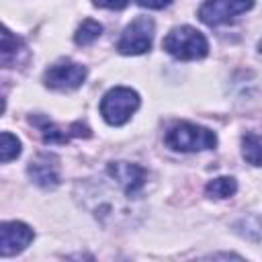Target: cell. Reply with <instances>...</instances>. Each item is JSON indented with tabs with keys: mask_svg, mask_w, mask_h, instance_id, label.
Listing matches in <instances>:
<instances>
[{
	"mask_svg": "<svg viewBox=\"0 0 262 262\" xmlns=\"http://www.w3.org/2000/svg\"><path fill=\"white\" fill-rule=\"evenodd\" d=\"M100 35H102V25L94 18H84L82 25L78 27V31L74 33V41H76V45L84 47V45L94 43Z\"/></svg>",
	"mask_w": 262,
	"mask_h": 262,
	"instance_id": "5bb4252c",
	"label": "cell"
},
{
	"mask_svg": "<svg viewBox=\"0 0 262 262\" xmlns=\"http://www.w3.org/2000/svg\"><path fill=\"white\" fill-rule=\"evenodd\" d=\"M258 47H260V51H262V41H260V43H258Z\"/></svg>",
	"mask_w": 262,
	"mask_h": 262,
	"instance_id": "ac0fdd59",
	"label": "cell"
},
{
	"mask_svg": "<svg viewBox=\"0 0 262 262\" xmlns=\"http://www.w3.org/2000/svg\"><path fill=\"white\" fill-rule=\"evenodd\" d=\"M135 2L143 8H154V10H160V8H166L168 4H172V0H135Z\"/></svg>",
	"mask_w": 262,
	"mask_h": 262,
	"instance_id": "e0dca14e",
	"label": "cell"
},
{
	"mask_svg": "<svg viewBox=\"0 0 262 262\" xmlns=\"http://www.w3.org/2000/svg\"><path fill=\"white\" fill-rule=\"evenodd\" d=\"M94 6H100V8H111V10H121L129 4V0H92Z\"/></svg>",
	"mask_w": 262,
	"mask_h": 262,
	"instance_id": "2e32d148",
	"label": "cell"
},
{
	"mask_svg": "<svg viewBox=\"0 0 262 262\" xmlns=\"http://www.w3.org/2000/svg\"><path fill=\"white\" fill-rule=\"evenodd\" d=\"M31 123L41 131L45 143H66L70 137H90V129L82 123H72L68 129H63L41 115L31 117Z\"/></svg>",
	"mask_w": 262,
	"mask_h": 262,
	"instance_id": "30bf717a",
	"label": "cell"
},
{
	"mask_svg": "<svg viewBox=\"0 0 262 262\" xmlns=\"http://www.w3.org/2000/svg\"><path fill=\"white\" fill-rule=\"evenodd\" d=\"M18 154H20V141H18V137L12 135V133H8V131H4L0 135V160H2V164H8Z\"/></svg>",
	"mask_w": 262,
	"mask_h": 262,
	"instance_id": "9a60e30c",
	"label": "cell"
},
{
	"mask_svg": "<svg viewBox=\"0 0 262 262\" xmlns=\"http://www.w3.org/2000/svg\"><path fill=\"white\" fill-rule=\"evenodd\" d=\"M106 172L113 178V182H117L123 188L127 196H135L147 180V172L141 166L131 164V162H113L108 164Z\"/></svg>",
	"mask_w": 262,
	"mask_h": 262,
	"instance_id": "52a82bcc",
	"label": "cell"
},
{
	"mask_svg": "<svg viewBox=\"0 0 262 262\" xmlns=\"http://www.w3.org/2000/svg\"><path fill=\"white\" fill-rule=\"evenodd\" d=\"M27 172L31 180L41 188H55L59 184V160L49 151H43L31 160Z\"/></svg>",
	"mask_w": 262,
	"mask_h": 262,
	"instance_id": "9c48e42d",
	"label": "cell"
},
{
	"mask_svg": "<svg viewBox=\"0 0 262 262\" xmlns=\"http://www.w3.org/2000/svg\"><path fill=\"white\" fill-rule=\"evenodd\" d=\"M237 190V182L235 178L231 176H219V178H213L207 182L205 186V192L207 196L211 199H227V196H233Z\"/></svg>",
	"mask_w": 262,
	"mask_h": 262,
	"instance_id": "7c38bea8",
	"label": "cell"
},
{
	"mask_svg": "<svg viewBox=\"0 0 262 262\" xmlns=\"http://www.w3.org/2000/svg\"><path fill=\"white\" fill-rule=\"evenodd\" d=\"M254 6V0H205L199 8V18L209 27L231 23Z\"/></svg>",
	"mask_w": 262,
	"mask_h": 262,
	"instance_id": "5b68a950",
	"label": "cell"
},
{
	"mask_svg": "<svg viewBox=\"0 0 262 262\" xmlns=\"http://www.w3.org/2000/svg\"><path fill=\"white\" fill-rule=\"evenodd\" d=\"M162 47L166 53H170L176 59L190 61V59H201L209 53V41L201 31L194 27L182 25L174 27L162 41Z\"/></svg>",
	"mask_w": 262,
	"mask_h": 262,
	"instance_id": "6da1fadb",
	"label": "cell"
},
{
	"mask_svg": "<svg viewBox=\"0 0 262 262\" xmlns=\"http://www.w3.org/2000/svg\"><path fill=\"white\" fill-rule=\"evenodd\" d=\"M86 74L88 72L82 63H76L72 59H61L45 70L43 82L53 90H76L84 84Z\"/></svg>",
	"mask_w": 262,
	"mask_h": 262,
	"instance_id": "8992f818",
	"label": "cell"
},
{
	"mask_svg": "<svg viewBox=\"0 0 262 262\" xmlns=\"http://www.w3.org/2000/svg\"><path fill=\"white\" fill-rule=\"evenodd\" d=\"M33 229L20 221H4L0 225V254L12 256L23 252L33 242Z\"/></svg>",
	"mask_w": 262,
	"mask_h": 262,
	"instance_id": "ba28073f",
	"label": "cell"
},
{
	"mask_svg": "<svg viewBox=\"0 0 262 262\" xmlns=\"http://www.w3.org/2000/svg\"><path fill=\"white\" fill-rule=\"evenodd\" d=\"M154 31H156V25L149 16H137L135 20H131V25L125 27V31L117 43L119 53L139 55V53L149 51L151 41H154Z\"/></svg>",
	"mask_w": 262,
	"mask_h": 262,
	"instance_id": "277c9868",
	"label": "cell"
},
{
	"mask_svg": "<svg viewBox=\"0 0 262 262\" xmlns=\"http://www.w3.org/2000/svg\"><path fill=\"white\" fill-rule=\"evenodd\" d=\"M23 49H25L23 39L16 37V35H12V33L4 27V29H2V49H0V53H2V66H4V68L16 66L18 55L23 53Z\"/></svg>",
	"mask_w": 262,
	"mask_h": 262,
	"instance_id": "8fae6325",
	"label": "cell"
},
{
	"mask_svg": "<svg viewBox=\"0 0 262 262\" xmlns=\"http://www.w3.org/2000/svg\"><path fill=\"white\" fill-rule=\"evenodd\" d=\"M137 108H139V94L125 86L111 88L100 100V115L113 127L127 123Z\"/></svg>",
	"mask_w": 262,
	"mask_h": 262,
	"instance_id": "3957f363",
	"label": "cell"
},
{
	"mask_svg": "<svg viewBox=\"0 0 262 262\" xmlns=\"http://www.w3.org/2000/svg\"><path fill=\"white\" fill-rule=\"evenodd\" d=\"M242 154L252 166H262V135L250 131L242 139Z\"/></svg>",
	"mask_w": 262,
	"mask_h": 262,
	"instance_id": "4fadbf2b",
	"label": "cell"
},
{
	"mask_svg": "<svg viewBox=\"0 0 262 262\" xmlns=\"http://www.w3.org/2000/svg\"><path fill=\"white\" fill-rule=\"evenodd\" d=\"M164 141L170 149L176 151H203V149H213L217 145V135L207 127L182 121L166 131Z\"/></svg>",
	"mask_w": 262,
	"mask_h": 262,
	"instance_id": "7a4b0ae2",
	"label": "cell"
}]
</instances>
